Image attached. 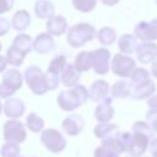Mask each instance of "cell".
<instances>
[{
	"label": "cell",
	"instance_id": "1",
	"mask_svg": "<svg viewBox=\"0 0 157 157\" xmlns=\"http://www.w3.org/2000/svg\"><path fill=\"white\" fill-rule=\"evenodd\" d=\"M90 98V93L83 85H76L71 90L61 91L56 97L58 105L65 112H72L81 107Z\"/></svg>",
	"mask_w": 157,
	"mask_h": 157
},
{
	"label": "cell",
	"instance_id": "2",
	"mask_svg": "<svg viewBox=\"0 0 157 157\" xmlns=\"http://www.w3.org/2000/svg\"><path fill=\"white\" fill-rule=\"evenodd\" d=\"M132 145L129 151V153L132 157H139L141 156L148 145V141L153 136V130L152 128L145 123V121H136L132 124Z\"/></svg>",
	"mask_w": 157,
	"mask_h": 157
},
{
	"label": "cell",
	"instance_id": "3",
	"mask_svg": "<svg viewBox=\"0 0 157 157\" xmlns=\"http://www.w3.org/2000/svg\"><path fill=\"white\" fill-rule=\"evenodd\" d=\"M97 36L96 28L90 23H77L69 28L66 40L72 48H78L91 42Z\"/></svg>",
	"mask_w": 157,
	"mask_h": 157
},
{
	"label": "cell",
	"instance_id": "4",
	"mask_svg": "<svg viewBox=\"0 0 157 157\" xmlns=\"http://www.w3.org/2000/svg\"><path fill=\"white\" fill-rule=\"evenodd\" d=\"M23 78L28 86V88L38 96L44 94L48 90L47 83H45V77H44V72L42 71L40 67L36 66V65H31L28 66L25 72H23Z\"/></svg>",
	"mask_w": 157,
	"mask_h": 157
},
{
	"label": "cell",
	"instance_id": "5",
	"mask_svg": "<svg viewBox=\"0 0 157 157\" xmlns=\"http://www.w3.org/2000/svg\"><path fill=\"white\" fill-rule=\"evenodd\" d=\"M22 81L23 75L18 70H5L0 83V98H10L17 90L22 87Z\"/></svg>",
	"mask_w": 157,
	"mask_h": 157
},
{
	"label": "cell",
	"instance_id": "6",
	"mask_svg": "<svg viewBox=\"0 0 157 157\" xmlns=\"http://www.w3.org/2000/svg\"><path fill=\"white\" fill-rule=\"evenodd\" d=\"M40 142L44 145V147L53 152L59 153L65 150L66 147V139L64 135L56 130V129H45L40 132Z\"/></svg>",
	"mask_w": 157,
	"mask_h": 157
},
{
	"label": "cell",
	"instance_id": "7",
	"mask_svg": "<svg viewBox=\"0 0 157 157\" xmlns=\"http://www.w3.org/2000/svg\"><path fill=\"white\" fill-rule=\"evenodd\" d=\"M119 132L102 140V145L94 150L93 157H119L124 152V147L119 140Z\"/></svg>",
	"mask_w": 157,
	"mask_h": 157
},
{
	"label": "cell",
	"instance_id": "8",
	"mask_svg": "<svg viewBox=\"0 0 157 157\" xmlns=\"http://www.w3.org/2000/svg\"><path fill=\"white\" fill-rule=\"evenodd\" d=\"M110 69L114 75L120 76V77H129L136 69L135 60L130 58L129 55L124 54H115L112 60Z\"/></svg>",
	"mask_w": 157,
	"mask_h": 157
},
{
	"label": "cell",
	"instance_id": "9",
	"mask_svg": "<svg viewBox=\"0 0 157 157\" xmlns=\"http://www.w3.org/2000/svg\"><path fill=\"white\" fill-rule=\"evenodd\" d=\"M27 132L25 129V125L16 120V119H10L4 124V139L6 142H15V144H21L26 140Z\"/></svg>",
	"mask_w": 157,
	"mask_h": 157
},
{
	"label": "cell",
	"instance_id": "10",
	"mask_svg": "<svg viewBox=\"0 0 157 157\" xmlns=\"http://www.w3.org/2000/svg\"><path fill=\"white\" fill-rule=\"evenodd\" d=\"M92 55V67L96 74L105 75L109 71V59L110 52L105 48H98L91 52Z\"/></svg>",
	"mask_w": 157,
	"mask_h": 157
},
{
	"label": "cell",
	"instance_id": "11",
	"mask_svg": "<svg viewBox=\"0 0 157 157\" xmlns=\"http://www.w3.org/2000/svg\"><path fill=\"white\" fill-rule=\"evenodd\" d=\"M135 34L137 38L150 42L157 39V18L150 21V22H139L135 26Z\"/></svg>",
	"mask_w": 157,
	"mask_h": 157
},
{
	"label": "cell",
	"instance_id": "12",
	"mask_svg": "<svg viewBox=\"0 0 157 157\" xmlns=\"http://www.w3.org/2000/svg\"><path fill=\"white\" fill-rule=\"evenodd\" d=\"M83 126H85V120H83V118H82L81 115L76 114V113L69 114V115L63 120V123H61L63 130H64L67 135H70V136H76V135H78V134L82 131Z\"/></svg>",
	"mask_w": 157,
	"mask_h": 157
},
{
	"label": "cell",
	"instance_id": "13",
	"mask_svg": "<svg viewBox=\"0 0 157 157\" xmlns=\"http://www.w3.org/2000/svg\"><path fill=\"white\" fill-rule=\"evenodd\" d=\"M25 110H26V105L22 99L15 98V97L6 98V101L4 103V113L7 118L17 119L23 115Z\"/></svg>",
	"mask_w": 157,
	"mask_h": 157
},
{
	"label": "cell",
	"instance_id": "14",
	"mask_svg": "<svg viewBox=\"0 0 157 157\" xmlns=\"http://www.w3.org/2000/svg\"><path fill=\"white\" fill-rule=\"evenodd\" d=\"M54 47H55V42L53 39V36L48 32L39 33L33 39V49L38 54H48L54 49Z\"/></svg>",
	"mask_w": 157,
	"mask_h": 157
},
{
	"label": "cell",
	"instance_id": "15",
	"mask_svg": "<svg viewBox=\"0 0 157 157\" xmlns=\"http://www.w3.org/2000/svg\"><path fill=\"white\" fill-rule=\"evenodd\" d=\"M109 85L107 81L104 80H97L94 81L90 90H88V93H90V99H92L93 102H104L108 97V93H109Z\"/></svg>",
	"mask_w": 157,
	"mask_h": 157
},
{
	"label": "cell",
	"instance_id": "16",
	"mask_svg": "<svg viewBox=\"0 0 157 157\" xmlns=\"http://www.w3.org/2000/svg\"><path fill=\"white\" fill-rule=\"evenodd\" d=\"M137 59L142 64H150L157 56V45L152 42H144L136 48Z\"/></svg>",
	"mask_w": 157,
	"mask_h": 157
},
{
	"label": "cell",
	"instance_id": "17",
	"mask_svg": "<svg viewBox=\"0 0 157 157\" xmlns=\"http://www.w3.org/2000/svg\"><path fill=\"white\" fill-rule=\"evenodd\" d=\"M47 31L52 36H61L67 31V20L64 16L54 15L53 17L48 18L47 21Z\"/></svg>",
	"mask_w": 157,
	"mask_h": 157
},
{
	"label": "cell",
	"instance_id": "18",
	"mask_svg": "<svg viewBox=\"0 0 157 157\" xmlns=\"http://www.w3.org/2000/svg\"><path fill=\"white\" fill-rule=\"evenodd\" d=\"M80 78H81V72L76 69L75 64H70V63L65 66V69L63 70V72L60 75L61 83L64 86H66V87L76 86Z\"/></svg>",
	"mask_w": 157,
	"mask_h": 157
},
{
	"label": "cell",
	"instance_id": "19",
	"mask_svg": "<svg viewBox=\"0 0 157 157\" xmlns=\"http://www.w3.org/2000/svg\"><path fill=\"white\" fill-rule=\"evenodd\" d=\"M114 115V109L112 107V98H107L104 102H101L94 109V118L99 123H109Z\"/></svg>",
	"mask_w": 157,
	"mask_h": 157
},
{
	"label": "cell",
	"instance_id": "20",
	"mask_svg": "<svg viewBox=\"0 0 157 157\" xmlns=\"http://www.w3.org/2000/svg\"><path fill=\"white\" fill-rule=\"evenodd\" d=\"M34 13L38 18L48 20L54 16L55 7L49 0H37L34 4Z\"/></svg>",
	"mask_w": 157,
	"mask_h": 157
},
{
	"label": "cell",
	"instance_id": "21",
	"mask_svg": "<svg viewBox=\"0 0 157 157\" xmlns=\"http://www.w3.org/2000/svg\"><path fill=\"white\" fill-rule=\"evenodd\" d=\"M31 23V16L28 13V11L26 10H18L15 12V15L11 18V26L13 29L22 32L25 31Z\"/></svg>",
	"mask_w": 157,
	"mask_h": 157
},
{
	"label": "cell",
	"instance_id": "22",
	"mask_svg": "<svg viewBox=\"0 0 157 157\" xmlns=\"http://www.w3.org/2000/svg\"><path fill=\"white\" fill-rule=\"evenodd\" d=\"M155 90H156L155 83L152 82V80H148L141 85L134 86L132 91H131V97L134 99H144V98H147L148 96H151L155 92Z\"/></svg>",
	"mask_w": 157,
	"mask_h": 157
},
{
	"label": "cell",
	"instance_id": "23",
	"mask_svg": "<svg viewBox=\"0 0 157 157\" xmlns=\"http://www.w3.org/2000/svg\"><path fill=\"white\" fill-rule=\"evenodd\" d=\"M12 45L18 49L21 53H23L25 55H27L32 49H33V40L31 38L29 34L26 33H20L17 34L13 40H12Z\"/></svg>",
	"mask_w": 157,
	"mask_h": 157
},
{
	"label": "cell",
	"instance_id": "24",
	"mask_svg": "<svg viewBox=\"0 0 157 157\" xmlns=\"http://www.w3.org/2000/svg\"><path fill=\"white\" fill-rule=\"evenodd\" d=\"M137 37L132 34H123L118 40L119 50L123 54H131L137 48Z\"/></svg>",
	"mask_w": 157,
	"mask_h": 157
},
{
	"label": "cell",
	"instance_id": "25",
	"mask_svg": "<svg viewBox=\"0 0 157 157\" xmlns=\"http://www.w3.org/2000/svg\"><path fill=\"white\" fill-rule=\"evenodd\" d=\"M132 86L128 81L119 80L114 82V85L110 88V93L113 98H126L128 96H131Z\"/></svg>",
	"mask_w": 157,
	"mask_h": 157
},
{
	"label": "cell",
	"instance_id": "26",
	"mask_svg": "<svg viewBox=\"0 0 157 157\" xmlns=\"http://www.w3.org/2000/svg\"><path fill=\"white\" fill-rule=\"evenodd\" d=\"M119 131V128L118 125L115 124H110V123H99L98 125L94 126L93 129V132H94V136L101 139V140H104L107 137H110L113 136L114 134H117Z\"/></svg>",
	"mask_w": 157,
	"mask_h": 157
},
{
	"label": "cell",
	"instance_id": "27",
	"mask_svg": "<svg viewBox=\"0 0 157 157\" xmlns=\"http://www.w3.org/2000/svg\"><path fill=\"white\" fill-rule=\"evenodd\" d=\"M75 66L80 72L88 71L92 67V55L91 52H81L75 56Z\"/></svg>",
	"mask_w": 157,
	"mask_h": 157
},
{
	"label": "cell",
	"instance_id": "28",
	"mask_svg": "<svg viewBox=\"0 0 157 157\" xmlns=\"http://www.w3.org/2000/svg\"><path fill=\"white\" fill-rule=\"evenodd\" d=\"M97 38H98V42L102 45H110L115 42L117 33L110 27H102L97 33Z\"/></svg>",
	"mask_w": 157,
	"mask_h": 157
},
{
	"label": "cell",
	"instance_id": "29",
	"mask_svg": "<svg viewBox=\"0 0 157 157\" xmlns=\"http://www.w3.org/2000/svg\"><path fill=\"white\" fill-rule=\"evenodd\" d=\"M66 65H67V58L65 55H61L60 54V55H56L55 58L52 59V61L49 63V66H48L47 71L60 76Z\"/></svg>",
	"mask_w": 157,
	"mask_h": 157
},
{
	"label": "cell",
	"instance_id": "30",
	"mask_svg": "<svg viewBox=\"0 0 157 157\" xmlns=\"http://www.w3.org/2000/svg\"><path fill=\"white\" fill-rule=\"evenodd\" d=\"M26 126L32 132H42L44 128V120L36 113H29L26 118Z\"/></svg>",
	"mask_w": 157,
	"mask_h": 157
},
{
	"label": "cell",
	"instance_id": "31",
	"mask_svg": "<svg viewBox=\"0 0 157 157\" xmlns=\"http://www.w3.org/2000/svg\"><path fill=\"white\" fill-rule=\"evenodd\" d=\"M25 54L21 53L18 49H16L13 45H11L7 52H6V58H7V61L10 65H13V66H21L23 64V60H25Z\"/></svg>",
	"mask_w": 157,
	"mask_h": 157
},
{
	"label": "cell",
	"instance_id": "32",
	"mask_svg": "<svg viewBox=\"0 0 157 157\" xmlns=\"http://www.w3.org/2000/svg\"><path fill=\"white\" fill-rule=\"evenodd\" d=\"M1 157H21V148L18 144L5 142L0 148Z\"/></svg>",
	"mask_w": 157,
	"mask_h": 157
},
{
	"label": "cell",
	"instance_id": "33",
	"mask_svg": "<svg viewBox=\"0 0 157 157\" xmlns=\"http://www.w3.org/2000/svg\"><path fill=\"white\" fill-rule=\"evenodd\" d=\"M130 77H131V86L134 87V86H137V85H141V83L148 81L150 80V74L146 69L136 67Z\"/></svg>",
	"mask_w": 157,
	"mask_h": 157
},
{
	"label": "cell",
	"instance_id": "34",
	"mask_svg": "<svg viewBox=\"0 0 157 157\" xmlns=\"http://www.w3.org/2000/svg\"><path fill=\"white\" fill-rule=\"evenodd\" d=\"M74 7L80 12H90L96 7L97 0H71Z\"/></svg>",
	"mask_w": 157,
	"mask_h": 157
},
{
	"label": "cell",
	"instance_id": "35",
	"mask_svg": "<svg viewBox=\"0 0 157 157\" xmlns=\"http://www.w3.org/2000/svg\"><path fill=\"white\" fill-rule=\"evenodd\" d=\"M44 77H45V83H47V87H48L49 91H53V90L58 88L59 83L61 82L59 75L52 74V72H49V71H47V72L44 74Z\"/></svg>",
	"mask_w": 157,
	"mask_h": 157
},
{
	"label": "cell",
	"instance_id": "36",
	"mask_svg": "<svg viewBox=\"0 0 157 157\" xmlns=\"http://www.w3.org/2000/svg\"><path fill=\"white\" fill-rule=\"evenodd\" d=\"M146 119L150 121V126L155 132H157V109H151L146 114Z\"/></svg>",
	"mask_w": 157,
	"mask_h": 157
},
{
	"label": "cell",
	"instance_id": "37",
	"mask_svg": "<svg viewBox=\"0 0 157 157\" xmlns=\"http://www.w3.org/2000/svg\"><path fill=\"white\" fill-rule=\"evenodd\" d=\"M11 27H12L11 26V22L6 17H0V37L5 36L10 31Z\"/></svg>",
	"mask_w": 157,
	"mask_h": 157
},
{
	"label": "cell",
	"instance_id": "38",
	"mask_svg": "<svg viewBox=\"0 0 157 157\" xmlns=\"http://www.w3.org/2000/svg\"><path fill=\"white\" fill-rule=\"evenodd\" d=\"M15 0H0V15L10 11L13 7Z\"/></svg>",
	"mask_w": 157,
	"mask_h": 157
},
{
	"label": "cell",
	"instance_id": "39",
	"mask_svg": "<svg viewBox=\"0 0 157 157\" xmlns=\"http://www.w3.org/2000/svg\"><path fill=\"white\" fill-rule=\"evenodd\" d=\"M9 61H7V58L4 56V55H0V72L5 71L6 70V66H7Z\"/></svg>",
	"mask_w": 157,
	"mask_h": 157
},
{
	"label": "cell",
	"instance_id": "40",
	"mask_svg": "<svg viewBox=\"0 0 157 157\" xmlns=\"http://www.w3.org/2000/svg\"><path fill=\"white\" fill-rule=\"evenodd\" d=\"M147 104H148V107H150L151 109H157V94H156V96H152V97L148 99Z\"/></svg>",
	"mask_w": 157,
	"mask_h": 157
},
{
	"label": "cell",
	"instance_id": "41",
	"mask_svg": "<svg viewBox=\"0 0 157 157\" xmlns=\"http://www.w3.org/2000/svg\"><path fill=\"white\" fill-rule=\"evenodd\" d=\"M150 150H151L152 156H153V157H157V139H152Z\"/></svg>",
	"mask_w": 157,
	"mask_h": 157
},
{
	"label": "cell",
	"instance_id": "42",
	"mask_svg": "<svg viewBox=\"0 0 157 157\" xmlns=\"http://www.w3.org/2000/svg\"><path fill=\"white\" fill-rule=\"evenodd\" d=\"M104 5H107V6H113V5H117L120 0H101Z\"/></svg>",
	"mask_w": 157,
	"mask_h": 157
},
{
	"label": "cell",
	"instance_id": "43",
	"mask_svg": "<svg viewBox=\"0 0 157 157\" xmlns=\"http://www.w3.org/2000/svg\"><path fill=\"white\" fill-rule=\"evenodd\" d=\"M151 71H152V75L157 78V60L155 63H152V66H151Z\"/></svg>",
	"mask_w": 157,
	"mask_h": 157
},
{
	"label": "cell",
	"instance_id": "44",
	"mask_svg": "<svg viewBox=\"0 0 157 157\" xmlns=\"http://www.w3.org/2000/svg\"><path fill=\"white\" fill-rule=\"evenodd\" d=\"M1 110H4V104H2L1 101H0V113H1Z\"/></svg>",
	"mask_w": 157,
	"mask_h": 157
},
{
	"label": "cell",
	"instance_id": "45",
	"mask_svg": "<svg viewBox=\"0 0 157 157\" xmlns=\"http://www.w3.org/2000/svg\"><path fill=\"white\" fill-rule=\"evenodd\" d=\"M1 49H2V45H1V43H0V52H1Z\"/></svg>",
	"mask_w": 157,
	"mask_h": 157
},
{
	"label": "cell",
	"instance_id": "46",
	"mask_svg": "<svg viewBox=\"0 0 157 157\" xmlns=\"http://www.w3.org/2000/svg\"><path fill=\"white\" fill-rule=\"evenodd\" d=\"M126 157H130V156H126Z\"/></svg>",
	"mask_w": 157,
	"mask_h": 157
},
{
	"label": "cell",
	"instance_id": "47",
	"mask_svg": "<svg viewBox=\"0 0 157 157\" xmlns=\"http://www.w3.org/2000/svg\"><path fill=\"white\" fill-rule=\"evenodd\" d=\"M33 157H34V156H33Z\"/></svg>",
	"mask_w": 157,
	"mask_h": 157
}]
</instances>
